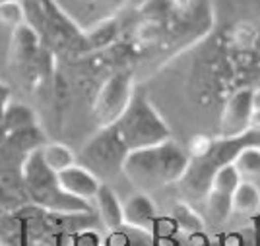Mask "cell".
<instances>
[{
    "label": "cell",
    "mask_w": 260,
    "mask_h": 246,
    "mask_svg": "<svg viewBox=\"0 0 260 246\" xmlns=\"http://www.w3.org/2000/svg\"><path fill=\"white\" fill-rule=\"evenodd\" d=\"M171 138L165 118L142 91H134L126 111L109 126L99 128L80 151V165L101 179L120 172L126 155Z\"/></svg>",
    "instance_id": "6da1fadb"
},
{
    "label": "cell",
    "mask_w": 260,
    "mask_h": 246,
    "mask_svg": "<svg viewBox=\"0 0 260 246\" xmlns=\"http://www.w3.org/2000/svg\"><path fill=\"white\" fill-rule=\"evenodd\" d=\"M188 165L190 157L186 148L169 138L128 153L122 161L120 172L140 192L150 194L181 182Z\"/></svg>",
    "instance_id": "7a4b0ae2"
},
{
    "label": "cell",
    "mask_w": 260,
    "mask_h": 246,
    "mask_svg": "<svg viewBox=\"0 0 260 246\" xmlns=\"http://www.w3.org/2000/svg\"><path fill=\"white\" fill-rule=\"evenodd\" d=\"M22 177L27 196L45 209L62 215H82L91 212L89 203L68 196L60 188V184L56 181V174L53 171H49L41 161L39 148H35L25 155Z\"/></svg>",
    "instance_id": "3957f363"
},
{
    "label": "cell",
    "mask_w": 260,
    "mask_h": 246,
    "mask_svg": "<svg viewBox=\"0 0 260 246\" xmlns=\"http://www.w3.org/2000/svg\"><path fill=\"white\" fill-rule=\"evenodd\" d=\"M134 97V78L126 70L115 72L109 76L99 87L95 101H93V118L98 120L99 128L109 126L126 111Z\"/></svg>",
    "instance_id": "277c9868"
},
{
    "label": "cell",
    "mask_w": 260,
    "mask_h": 246,
    "mask_svg": "<svg viewBox=\"0 0 260 246\" xmlns=\"http://www.w3.org/2000/svg\"><path fill=\"white\" fill-rule=\"evenodd\" d=\"M239 182H241V177L233 169L231 163L221 165L214 172L206 196H204V202H206L208 215L212 217V221L216 225L223 223L231 215V200H233V192H235Z\"/></svg>",
    "instance_id": "5b68a950"
},
{
    "label": "cell",
    "mask_w": 260,
    "mask_h": 246,
    "mask_svg": "<svg viewBox=\"0 0 260 246\" xmlns=\"http://www.w3.org/2000/svg\"><path fill=\"white\" fill-rule=\"evenodd\" d=\"M252 115V89H239L228 99L219 117V139H239L249 136Z\"/></svg>",
    "instance_id": "8992f818"
},
{
    "label": "cell",
    "mask_w": 260,
    "mask_h": 246,
    "mask_svg": "<svg viewBox=\"0 0 260 246\" xmlns=\"http://www.w3.org/2000/svg\"><path fill=\"white\" fill-rule=\"evenodd\" d=\"M56 181L60 184V188L64 190L68 196L76 198V200H82V202H93L95 194L101 188L103 182L99 181L93 172L82 167L80 163L68 167L64 171L56 172Z\"/></svg>",
    "instance_id": "52a82bcc"
},
{
    "label": "cell",
    "mask_w": 260,
    "mask_h": 246,
    "mask_svg": "<svg viewBox=\"0 0 260 246\" xmlns=\"http://www.w3.org/2000/svg\"><path fill=\"white\" fill-rule=\"evenodd\" d=\"M122 214H124V225L138 229L144 233H152L155 221H157V209L152 202L150 194L136 192L128 196V200L122 203Z\"/></svg>",
    "instance_id": "ba28073f"
},
{
    "label": "cell",
    "mask_w": 260,
    "mask_h": 246,
    "mask_svg": "<svg viewBox=\"0 0 260 246\" xmlns=\"http://www.w3.org/2000/svg\"><path fill=\"white\" fill-rule=\"evenodd\" d=\"M41 53L39 47V33L33 29L29 23L25 22L18 29L12 31L10 43V60L18 68H27L31 66L37 56Z\"/></svg>",
    "instance_id": "9c48e42d"
},
{
    "label": "cell",
    "mask_w": 260,
    "mask_h": 246,
    "mask_svg": "<svg viewBox=\"0 0 260 246\" xmlns=\"http://www.w3.org/2000/svg\"><path fill=\"white\" fill-rule=\"evenodd\" d=\"M95 209H98V215L101 219L103 227L115 233L124 227V214H122V203H120L117 192L109 186V184H101V188L98 190L95 198Z\"/></svg>",
    "instance_id": "30bf717a"
},
{
    "label": "cell",
    "mask_w": 260,
    "mask_h": 246,
    "mask_svg": "<svg viewBox=\"0 0 260 246\" xmlns=\"http://www.w3.org/2000/svg\"><path fill=\"white\" fill-rule=\"evenodd\" d=\"M260 209V188L254 181H243L237 184L233 200H231V214L254 215Z\"/></svg>",
    "instance_id": "8fae6325"
},
{
    "label": "cell",
    "mask_w": 260,
    "mask_h": 246,
    "mask_svg": "<svg viewBox=\"0 0 260 246\" xmlns=\"http://www.w3.org/2000/svg\"><path fill=\"white\" fill-rule=\"evenodd\" d=\"M233 169L243 181H254L260 177V146L258 144H243L231 159Z\"/></svg>",
    "instance_id": "7c38bea8"
},
{
    "label": "cell",
    "mask_w": 260,
    "mask_h": 246,
    "mask_svg": "<svg viewBox=\"0 0 260 246\" xmlns=\"http://www.w3.org/2000/svg\"><path fill=\"white\" fill-rule=\"evenodd\" d=\"M39 155H41V161L45 163V167L49 171H53L54 174L64 171L68 167H72V165H76V153L68 146L60 144V142H49V144L41 146Z\"/></svg>",
    "instance_id": "4fadbf2b"
},
{
    "label": "cell",
    "mask_w": 260,
    "mask_h": 246,
    "mask_svg": "<svg viewBox=\"0 0 260 246\" xmlns=\"http://www.w3.org/2000/svg\"><path fill=\"white\" fill-rule=\"evenodd\" d=\"M173 219L175 223L179 225V229L184 233H200L204 231V219L194 212L192 205L188 203H177L173 207Z\"/></svg>",
    "instance_id": "5bb4252c"
},
{
    "label": "cell",
    "mask_w": 260,
    "mask_h": 246,
    "mask_svg": "<svg viewBox=\"0 0 260 246\" xmlns=\"http://www.w3.org/2000/svg\"><path fill=\"white\" fill-rule=\"evenodd\" d=\"M173 14V0H146L140 6V16L146 23L161 25Z\"/></svg>",
    "instance_id": "9a60e30c"
},
{
    "label": "cell",
    "mask_w": 260,
    "mask_h": 246,
    "mask_svg": "<svg viewBox=\"0 0 260 246\" xmlns=\"http://www.w3.org/2000/svg\"><path fill=\"white\" fill-rule=\"evenodd\" d=\"M0 23L12 31L25 23V6L22 0H10L0 4Z\"/></svg>",
    "instance_id": "2e32d148"
},
{
    "label": "cell",
    "mask_w": 260,
    "mask_h": 246,
    "mask_svg": "<svg viewBox=\"0 0 260 246\" xmlns=\"http://www.w3.org/2000/svg\"><path fill=\"white\" fill-rule=\"evenodd\" d=\"M4 120L10 130H23L33 124V115L23 105H8L4 111Z\"/></svg>",
    "instance_id": "e0dca14e"
},
{
    "label": "cell",
    "mask_w": 260,
    "mask_h": 246,
    "mask_svg": "<svg viewBox=\"0 0 260 246\" xmlns=\"http://www.w3.org/2000/svg\"><path fill=\"white\" fill-rule=\"evenodd\" d=\"M115 29H117L115 18H105V20H101L95 27H91V31L86 35V39H89L91 45H95V47H101V45L105 47L109 41H113Z\"/></svg>",
    "instance_id": "ac0fdd59"
},
{
    "label": "cell",
    "mask_w": 260,
    "mask_h": 246,
    "mask_svg": "<svg viewBox=\"0 0 260 246\" xmlns=\"http://www.w3.org/2000/svg\"><path fill=\"white\" fill-rule=\"evenodd\" d=\"M212 144H214V138H208V136H204V134L192 136L190 144H188V148H186V153H188L190 159H200V157H204L208 151H210Z\"/></svg>",
    "instance_id": "d6986e66"
},
{
    "label": "cell",
    "mask_w": 260,
    "mask_h": 246,
    "mask_svg": "<svg viewBox=\"0 0 260 246\" xmlns=\"http://www.w3.org/2000/svg\"><path fill=\"white\" fill-rule=\"evenodd\" d=\"M130 0H91V4L95 6V10L99 14H103V20L105 18H113L117 12H120Z\"/></svg>",
    "instance_id": "ffe728a7"
},
{
    "label": "cell",
    "mask_w": 260,
    "mask_h": 246,
    "mask_svg": "<svg viewBox=\"0 0 260 246\" xmlns=\"http://www.w3.org/2000/svg\"><path fill=\"white\" fill-rule=\"evenodd\" d=\"M250 130L260 134V111H254V109H252V115H250Z\"/></svg>",
    "instance_id": "44dd1931"
},
{
    "label": "cell",
    "mask_w": 260,
    "mask_h": 246,
    "mask_svg": "<svg viewBox=\"0 0 260 246\" xmlns=\"http://www.w3.org/2000/svg\"><path fill=\"white\" fill-rule=\"evenodd\" d=\"M252 109L260 111V87L252 89Z\"/></svg>",
    "instance_id": "7402d4cb"
},
{
    "label": "cell",
    "mask_w": 260,
    "mask_h": 246,
    "mask_svg": "<svg viewBox=\"0 0 260 246\" xmlns=\"http://www.w3.org/2000/svg\"><path fill=\"white\" fill-rule=\"evenodd\" d=\"M78 2H91V0H78Z\"/></svg>",
    "instance_id": "603a6c76"
},
{
    "label": "cell",
    "mask_w": 260,
    "mask_h": 246,
    "mask_svg": "<svg viewBox=\"0 0 260 246\" xmlns=\"http://www.w3.org/2000/svg\"><path fill=\"white\" fill-rule=\"evenodd\" d=\"M2 2H10V0H0V4H2Z\"/></svg>",
    "instance_id": "cb8c5ba5"
}]
</instances>
